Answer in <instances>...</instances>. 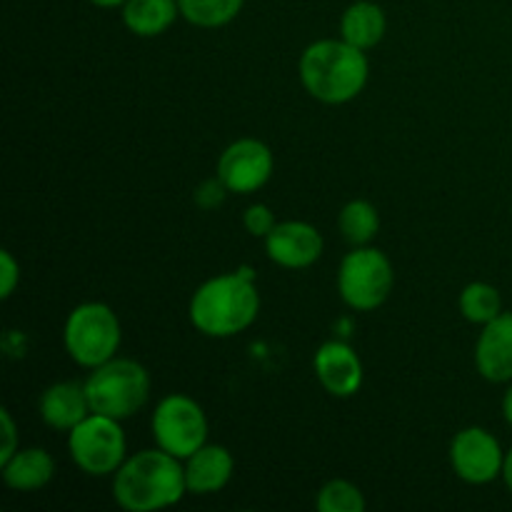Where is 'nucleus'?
Segmentation results:
<instances>
[{
    "instance_id": "1",
    "label": "nucleus",
    "mask_w": 512,
    "mask_h": 512,
    "mask_svg": "<svg viewBox=\"0 0 512 512\" xmlns=\"http://www.w3.org/2000/svg\"><path fill=\"white\" fill-rule=\"evenodd\" d=\"M185 493V465L163 448L133 455L113 475L115 503L128 512L173 508Z\"/></svg>"
},
{
    "instance_id": "2",
    "label": "nucleus",
    "mask_w": 512,
    "mask_h": 512,
    "mask_svg": "<svg viewBox=\"0 0 512 512\" xmlns=\"http://www.w3.org/2000/svg\"><path fill=\"white\" fill-rule=\"evenodd\" d=\"M370 63L365 50L340 40H318L300 55V80L315 100L343 105L368 85Z\"/></svg>"
},
{
    "instance_id": "3",
    "label": "nucleus",
    "mask_w": 512,
    "mask_h": 512,
    "mask_svg": "<svg viewBox=\"0 0 512 512\" xmlns=\"http://www.w3.org/2000/svg\"><path fill=\"white\" fill-rule=\"evenodd\" d=\"M258 313L260 293L255 280L238 270L205 280L190 298V323L208 338H233L248 330Z\"/></svg>"
},
{
    "instance_id": "4",
    "label": "nucleus",
    "mask_w": 512,
    "mask_h": 512,
    "mask_svg": "<svg viewBox=\"0 0 512 512\" xmlns=\"http://www.w3.org/2000/svg\"><path fill=\"white\" fill-rule=\"evenodd\" d=\"M90 413L108 418H133L150 395V375L140 363L128 358H113L93 368L85 380Z\"/></svg>"
},
{
    "instance_id": "5",
    "label": "nucleus",
    "mask_w": 512,
    "mask_h": 512,
    "mask_svg": "<svg viewBox=\"0 0 512 512\" xmlns=\"http://www.w3.org/2000/svg\"><path fill=\"white\" fill-rule=\"evenodd\" d=\"M120 320L105 303H83L65 320L63 340L70 358L83 368H98L120 348Z\"/></svg>"
},
{
    "instance_id": "6",
    "label": "nucleus",
    "mask_w": 512,
    "mask_h": 512,
    "mask_svg": "<svg viewBox=\"0 0 512 512\" xmlns=\"http://www.w3.org/2000/svg\"><path fill=\"white\" fill-rule=\"evenodd\" d=\"M395 273L388 255L378 248L355 245L338 270V293L348 308L368 313L380 308L393 293Z\"/></svg>"
},
{
    "instance_id": "7",
    "label": "nucleus",
    "mask_w": 512,
    "mask_h": 512,
    "mask_svg": "<svg viewBox=\"0 0 512 512\" xmlns=\"http://www.w3.org/2000/svg\"><path fill=\"white\" fill-rule=\"evenodd\" d=\"M125 433L120 420L90 413L68 433V453L85 475H115L125 463Z\"/></svg>"
},
{
    "instance_id": "8",
    "label": "nucleus",
    "mask_w": 512,
    "mask_h": 512,
    "mask_svg": "<svg viewBox=\"0 0 512 512\" xmlns=\"http://www.w3.org/2000/svg\"><path fill=\"white\" fill-rule=\"evenodd\" d=\"M153 438L158 448L185 460L208 443V418L188 395H165L153 413Z\"/></svg>"
},
{
    "instance_id": "9",
    "label": "nucleus",
    "mask_w": 512,
    "mask_h": 512,
    "mask_svg": "<svg viewBox=\"0 0 512 512\" xmlns=\"http://www.w3.org/2000/svg\"><path fill=\"white\" fill-rule=\"evenodd\" d=\"M450 465L468 485H488L503 475L505 453L500 440L485 428H465L450 443Z\"/></svg>"
},
{
    "instance_id": "10",
    "label": "nucleus",
    "mask_w": 512,
    "mask_h": 512,
    "mask_svg": "<svg viewBox=\"0 0 512 512\" xmlns=\"http://www.w3.org/2000/svg\"><path fill=\"white\" fill-rule=\"evenodd\" d=\"M275 168L273 153L258 138H240L223 150L218 160V178L230 193L250 195L263 188Z\"/></svg>"
},
{
    "instance_id": "11",
    "label": "nucleus",
    "mask_w": 512,
    "mask_h": 512,
    "mask_svg": "<svg viewBox=\"0 0 512 512\" xmlns=\"http://www.w3.org/2000/svg\"><path fill=\"white\" fill-rule=\"evenodd\" d=\"M323 235L318 228L303 220H285L278 223L265 238V250L275 265L288 270L310 268L323 255Z\"/></svg>"
},
{
    "instance_id": "12",
    "label": "nucleus",
    "mask_w": 512,
    "mask_h": 512,
    "mask_svg": "<svg viewBox=\"0 0 512 512\" xmlns=\"http://www.w3.org/2000/svg\"><path fill=\"white\" fill-rule=\"evenodd\" d=\"M313 368L320 385L333 398H353L363 385V363L358 353L340 340L320 345L313 358Z\"/></svg>"
},
{
    "instance_id": "13",
    "label": "nucleus",
    "mask_w": 512,
    "mask_h": 512,
    "mask_svg": "<svg viewBox=\"0 0 512 512\" xmlns=\"http://www.w3.org/2000/svg\"><path fill=\"white\" fill-rule=\"evenodd\" d=\"M475 365L490 383H512V313H500L483 325L475 345Z\"/></svg>"
},
{
    "instance_id": "14",
    "label": "nucleus",
    "mask_w": 512,
    "mask_h": 512,
    "mask_svg": "<svg viewBox=\"0 0 512 512\" xmlns=\"http://www.w3.org/2000/svg\"><path fill=\"white\" fill-rule=\"evenodd\" d=\"M235 470V460L223 445H208L195 450L185 458V485L193 495L220 493L230 483Z\"/></svg>"
},
{
    "instance_id": "15",
    "label": "nucleus",
    "mask_w": 512,
    "mask_h": 512,
    "mask_svg": "<svg viewBox=\"0 0 512 512\" xmlns=\"http://www.w3.org/2000/svg\"><path fill=\"white\" fill-rule=\"evenodd\" d=\"M40 418L48 428L60 430V433H70L80 420L90 415L88 395H85V385L80 383H55L40 395Z\"/></svg>"
},
{
    "instance_id": "16",
    "label": "nucleus",
    "mask_w": 512,
    "mask_h": 512,
    "mask_svg": "<svg viewBox=\"0 0 512 512\" xmlns=\"http://www.w3.org/2000/svg\"><path fill=\"white\" fill-rule=\"evenodd\" d=\"M3 468V483L15 493H35L45 488L55 475V460L43 448L18 450Z\"/></svg>"
},
{
    "instance_id": "17",
    "label": "nucleus",
    "mask_w": 512,
    "mask_h": 512,
    "mask_svg": "<svg viewBox=\"0 0 512 512\" xmlns=\"http://www.w3.org/2000/svg\"><path fill=\"white\" fill-rule=\"evenodd\" d=\"M385 28H388V20H385L383 8L370 0L348 5L340 18V38L360 50L375 48L383 40Z\"/></svg>"
},
{
    "instance_id": "18",
    "label": "nucleus",
    "mask_w": 512,
    "mask_h": 512,
    "mask_svg": "<svg viewBox=\"0 0 512 512\" xmlns=\"http://www.w3.org/2000/svg\"><path fill=\"white\" fill-rule=\"evenodd\" d=\"M178 0H128L123 5V23L138 38L163 35L178 20Z\"/></svg>"
},
{
    "instance_id": "19",
    "label": "nucleus",
    "mask_w": 512,
    "mask_h": 512,
    "mask_svg": "<svg viewBox=\"0 0 512 512\" xmlns=\"http://www.w3.org/2000/svg\"><path fill=\"white\" fill-rule=\"evenodd\" d=\"M340 233L348 243L368 245L380 230V215L368 200H350L338 215Z\"/></svg>"
},
{
    "instance_id": "20",
    "label": "nucleus",
    "mask_w": 512,
    "mask_h": 512,
    "mask_svg": "<svg viewBox=\"0 0 512 512\" xmlns=\"http://www.w3.org/2000/svg\"><path fill=\"white\" fill-rule=\"evenodd\" d=\"M460 313L465 320L475 325H488L490 320L503 313V298L500 290L490 283H470L460 293Z\"/></svg>"
},
{
    "instance_id": "21",
    "label": "nucleus",
    "mask_w": 512,
    "mask_h": 512,
    "mask_svg": "<svg viewBox=\"0 0 512 512\" xmlns=\"http://www.w3.org/2000/svg\"><path fill=\"white\" fill-rule=\"evenodd\" d=\"M180 15L198 28H220L235 20L245 0H178Z\"/></svg>"
},
{
    "instance_id": "22",
    "label": "nucleus",
    "mask_w": 512,
    "mask_h": 512,
    "mask_svg": "<svg viewBox=\"0 0 512 512\" xmlns=\"http://www.w3.org/2000/svg\"><path fill=\"white\" fill-rule=\"evenodd\" d=\"M315 508L320 512H363L365 495L350 480H330L320 488Z\"/></svg>"
},
{
    "instance_id": "23",
    "label": "nucleus",
    "mask_w": 512,
    "mask_h": 512,
    "mask_svg": "<svg viewBox=\"0 0 512 512\" xmlns=\"http://www.w3.org/2000/svg\"><path fill=\"white\" fill-rule=\"evenodd\" d=\"M243 225L253 238H268L270 230L278 225V220H275L273 210H270L268 205L258 203V205H250V208L245 210Z\"/></svg>"
},
{
    "instance_id": "24",
    "label": "nucleus",
    "mask_w": 512,
    "mask_h": 512,
    "mask_svg": "<svg viewBox=\"0 0 512 512\" xmlns=\"http://www.w3.org/2000/svg\"><path fill=\"white\" fill-rule=\"evenodd\" d=\"M228 193H230V190L225 188L223 180H220L218 175H215V178L205 180V183H200L198 188H195L193 200H195V205H198V208L215 210V208H218V205H223L225 195H228Z\"/></svg>"
},
{
    "instance_id": "25",
    "label": "nucleus",
    "mask_w": 512,
    "mask_h": 512,
    "mask_svg": "<svg viewBox=\"0 0 512 512\" xmlns=\"http://www.w3.org/2000/svg\"><path fill=\"white\" fill-rule=\"evenodd\" d=\"M0 420H3V448H0V465L8 463L15 453H18V428L10 415V410H0Z\"/></svg>"
},
{
    "instance_id": "26",
    "label": "nucleus",
    "mask_w": 512,
    "mask_h": 512,
    "mask_svg": "<svg viewBox=\"0 0 512 512\" xmlns=\"http://www.w3.org/2000/svg\"><path fill=\"white\" fill-rule=\"evenodd\" d=\"M0 260H3V288H0V298L8 300L20 283V265L10 250H3V253H0Z\"/></svg>"
},
{
    "instance_id": "27",
    "label": "nucleus",
    "mask_w": 512,
    "mask_h": 512,
    "mask_svg": "<svg viewBox=\"0 0 512 512\" xmlns=\"http://www.w3.org/2000/svg\"><path fill=\"white\" fill-rule=\"evenodd\" d=\"M503 415H505V420H508V425L512 428V385L508 390H505V395H503Z\"/></svg>"
},
{
    "instance_id": "28",
    "label": "nucleus",
    "mask_w": 512,
    "mask_h": 512,
    "mask_svg": "<svg viewBox=\"0 0 512 512\" xmlns=\"http://www.w3.org/2000/svg\"><path fill=\"white\" fill-rule=\"evenodd\" d=\"M503 478H505V485H508V490L512 493V448L510 453H505V468H503Z\"/></svg>"
},
{
    "instance_id": "29",
    "label": "nucleus",
    "mask_w": 512,
    "mask_h": 512,
    "mask_svg": "<svg viewBox=\"0 0 512 512\" xmlns=\"http://www.w3.org/2000/svg\"><path fill=\"white\" fill-rule=\"evenodd\" d=\"M88 3L98 5V8H120V5H125L128 0H88Z\"/></svg>"
}]
</instances>
